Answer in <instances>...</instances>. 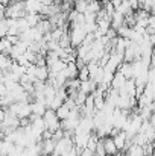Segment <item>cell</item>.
<instances>
[{"label": "cell", "instance_id": "cell-10", "mask_svg": "<svg viewBox=\"0 0 155 156\" xmlns=\"http://www.w3.org/2000/svg\"><path fill=\"white\" fill-rule=\"evenodd\" d=\"M55 114H56V117H58V120L59 121H62V120H65L67 117H68V114H70V109L65 106V105L62 103L56 111H55Z\"/></svg>", "mask_w": 155, "mask_h": 156}, {"label": "cell", "instance_id": "cell-9", "mask_svg": "<svg viewBox=\"0 0 155 156\" xmlns=\"http://www.w3.org/2000/svg\"><path fill=\"white\" fill-rule=\"evenodd\" d=\"M24 18H26V21H28V24H29V27H35L38 23H40V20L43 18L40 14H26L24 15Z\"/></svg>", "mask_w": 155, "mask_h": 156}, {"label": "cell", "instance_id": "cell-16", "mask_svg": "<svg viewBox=\"0 0 155 156\" xmlns=\"http://www.w3.org/2000/svg\"><path fill=\"white\" fill-rule=\"evenodd\" d=\"M79 156H94V153L90 152V150H87V149H84V150L79 153Z\"/></svg>", "mask_w": 155, "mask_h": 156}, {"label": "cell", "instance_id": "cell-17", "mask_svg": "<svg viewBox=\"0 0 155 156\" xmlns=\"http://www.w3.org/2000/svg\"><path fill=\"white\" fill-rule=\"evenodd\" d=\"M5 9H6V6L0 3V20H3V18H5Z\"/></svg>", "mask_w": 155, "mask_h": 156}, {"label": "cell", "instance_id": "cell-14", "mask_svg": "<svg viewBox=\"0 0 155 156\" xmlns=\"http://www.w3.org/2000/svg\"><path fill=\"white\" fill-rule=\"evenodd\" d=\"M78 79H79V82H84V80H88V79H90V74H88V68H87V65H84L82 68L78 70Z\"/></svg>", "mask_w": 155, "mask_h": 156}, {"label": "cell", "instance_id": "cell-5", "mask_svg": "<svg viewBox=\"0 0 155 156\" xmlns=\"http://www.w3.org/2000/svg\"><path fill=\"white\" fill-rule=\"evenodd\" d=\"M47 111V105L43 100H34L31 102V115H35V117H43L44 112Z\"/></svg>", "mask_w": 155, "mask_h": 156}, {"label": "cell", "instance_id": "cell-4", "mask_svg": "<svg viewBox=\"0 0 155 156\" xmlns=\"http://www.w3.org/2000/svg\"><path fill=\"white\" fill-rule=\"evenodd\" d=\"M113 138V141H114V146H116V149L119 150V152H122V150H126V147H128V144H129V140L126 138V135L120 130L119 133H116L114 136H111Z\"/></svg>", "mask_w": 155, "mask_h": 156}, {"label": "cell", "instance_id": "cell-15", "mask_svg": "<svg viewBox=\"0 0 155 156\" xmlns=\"http://www.w3.org/2000/svg\"><path fill=\"white\" fill-rule=\"evenodd\" d=\"M61 156H79V150H78V149H76V147L73 146V147H72L70 150H67L65 153H62Z\"/></svg>", "mask_w": 155, "mask_h": 156}, {"label": "cell", "instance_id": "cell-7", "mask_svg": "<svg viewBox=\"0 0 155 156\" xmlns=\"http://www.w3.org/2000/svg\"><path fill=\"white\" fill-rule=\"evenodd\" d=\"M96 88H98V85H96L94 82H91L90 79L79 83V91L84 93V94H87V96H88V94H93V93L96 91Z\"/></svg>", "mask_w": 155, "mask_h": 156}, {"label": "cell", "instance_id": "cell-18", "mask_svg": "<svg viewBox=\"0 0 155 156\" xmlns=\"http://www.w3.org/2000/svg\"><path fill=\"white\" fill-rule=\"evenodd\" d=\"M5 115H6V109L0 108V124H2V121L5 120Z\"/></svg>", "mask_w": 155, "mask_h": 156}, {"label": "cell", "instance_id": "cell-6", "mask_svg": "<svg viewBox=\"0 0 155 156\" xmlns=\"http://www.w3.org/2000/svg\"><path fill=\"white\" fill-rule=\"evenodd\" d=\"M125 83H126V79L123 77V74H120L119 71H116V73H114V76H113V79H111L109 88H111V90L119 91L120 88H123V85H125Z\"/></svg>", "mask_w": 155, "mask_h": 156}, {"label": "cell", "instance_id": "cell-8", "mask_svg": "<svg viewBox=\"0 0 155 156\" xmlns=\"http://www.w3.org/2000/svg\"><path fill=\"white\" fill-rule=\"evenodd\" d=\"M49 79V70L46 65H41V67H35V80L38 82H47Z\"/></svg>", "mask_w": 155, "mask_h": 156}, {"label": "cell", "instance_id": "cell-13", "mask_svg": "<svg viewBox=\"0 0 155 156\" xmlns=\"http://www.w3.org/2000/svg\"><path fill=\"white\" fill-rule=\"evenodd\" d=\"M78 14H84L87 9V0H75V8H73Z\"/></svg>", "mask_w": 155, "mask_h": 156}, {"label": "cell", "instance_id": "cell-19", "mask_svg": "<svg viewBox=\"0 0 155 156\" xmlns=\"http://www.w3.org/2000/svg\"><path fill=\"white\" fill-rule=\"evenodd\" d=\"M49 156H55V155H49Z\"/></svg>", "mask_w": 155, "mask_h": 156}, {"label": "cell", "instance_id": "cell-2", "mask_svg": "<svg viewBox=\"0 0 155 156\" xmlns=\"http://www.w3.org/2000/svg\"><path fill=\"white\" fill-rule=\"evenodd\" d=\"M41 118H43V123H44V129H46V130H50L52 133H53V132H56L58 129H61V121L58 120L55 111L47 109Z\"/></svg>", "mask_w": 155, "mask_h": 156}, {"label": "cell", "instance_id": "cell-1", "mask_svg": "<svg viewBox=\"0 0 155 156\" xmlns=\"http://www.w3.org/2000/svg\"><path fill=\"white\" fill-rule=\"evenodd\" d=\"M8 112H11L14 117L18 120L21 118H29L31 117V102H15L8 108Z\"/></svg>", "mask_w": 155, "mask_h": 156}, {"label": "cell", "instance_id": "cell-3", "mask_svg": "<svg viewBox=\"0 0 155 156\" xmlns=\"http://www.w3.org/2000/svg\"><path fill=\"white\" fill-rule=\"evenodd\" d=\"M102 146H103V150H105V155L106 156H120V152L116 149L114 141H113L111 136L102 138Z\"/></svg>", "mask_w": 155, "mask_h": 156}, {"label": "cell", "instance_id": "cell-11", "mask_svg": "<svg viewBox=\"0 0 155 156\" xmlns=\"http://www.w3.org/2000/svg\"><path fill=\"white\" fill-rule=\"evenodd\" d=\"M12 49V44L9 43V40L5 37V38H0V53L2 55H9Z\"/></svg>", "mask_w": 155, "mask_h": 156}, {"label": "cell", "instance_id": "cell-12", "mask_svg": "<svg viewBox=\"0 0 155 156\" xmlns=\"http://www.w3.org/2000/svg\"><path fill=\"white\" fill-rule=\"evenodd\" d=\"M126 156H145V153H143V147L132 144L129 149H126Z\"/></svg>", "mask_w": 155, "mask_h": 156}]
</instances>
